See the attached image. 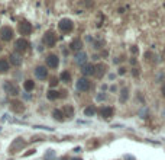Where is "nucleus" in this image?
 <instances>
[{
	"label": "nucleus",
	"mask_w": 165,
	"mask_h": 160,
	"mask_svg": "<svg viewBox=\"0 0 165 160\" xmlns=\"http://www.w3.org/2000/svg\"><path fill=\"white\" fill-rule=\"evenodd\" d=\"M58 28H60V31L61 32H64V34H68V32H71L72 29H74V23H72V20L71 19H61L60 20V23H58Z\"/></svg>",
	"instance_id": "f257e3e1"
},
{
	"label": "nucleus",
	"mask_w": 165,
	"mask_h": 160,
	"mask_svg": "<svg viewBox=\"0 0 165 160\" xmlns=\"http://www.w3.org/2000/svg\"><path fill=\"white\" fill-rule=\"evenodd\" d=\"M42 42H44L47 47H54L55 42H57V35H55L52 31H48V32H45V35L42 36Z\"/></svg>",
	"instance_id": "f03ea898"
},
{
	"label": "nucleus",
	"mask_w": 165,
	"mask_h": 160,
	"mask_svg": "<svg viewBox=\"0 0 165 160\" xmlns=\"http://www.w3.org/2000/svg\"><path fill=\"white\" fill-rule=\"evenodd\" d=\"M0 38L3 41H10L13 38V29L10 26H3L0 29Z\"/></svg>",
	"instance_id": "7ed1b4c3"
},
{
	"label": "nucleus",
	"mask_w": 165,
	"mask_h": 160,
	"mask_svg": "<svg viewBox=\"0 0 165 160\" xmlns=\"http://www.w3.org/2000/svg\"><path fill=\"white\" fill-rule=\"evenodd\" d=\"M90 86H91V83H90V80L87 77H81L77 82V89L80 90V92H87V90L90 89Z\"/></svg>",
	"instance_id": "20e7f679"
},
{
	"label": "nucleus",
	"mask_w": 165,
	"mask_h": 160,
	"mask_svg": "<svg viewBox=\"0 0 165 160\" xmlns=\"http://www.w3.org/2000/svg\"><path fill=\"white\" fill-rule=\"evenodd\" d=\"M19 32H20L22 35H29V34L32 32V25H31L29 22H26V20H22V22L19 23Z\"/></svg>",
	"instance_id": "39448f33"
},
{
	"label": "nucleus",
	"mask_w": 165,
	"mask_h": 160,
	"mask_svg": "<svg viewBox=\"0 0 165 160\" xmlns=\"http://www.w3.org/2000/svg\"><path fill=\"white\" fill-rule=\"evenodd\" d=\"M28 47H29V42H28L26 39H23V38L17 39L16 42H15V48H16V51H19V53L26 51V50H28Z\"/></svg>",
	"instance_id": "423d86ee"
},
{
	"label": "nucleus",
	"mask_w": 165,
	"mask_h": 160,
	"mask_svg": "<svg viewBox=\"0 0 165 160\" xmlns=\"http://www.w3.org/2000/svg\"><path fill=\"white\" fill-rule=\"evenodd\" d=\"M47 64H48V67H51V69H57L60 66V58L55 54H50L47 57Z\"/></svg>",
	"instance_id": "0eeeda50"
},
{
	"label": "nucleus",
	"mask_w": 165,
	"mask_h": 160,
	"mask_svg": "<svg viewBox=\"0 0 165 160\" xmlns=\"http://www.w3.org/2000/svg\"><path fill=\"white\" fill-rule=\"evenodd\" d=\"M35 74H36V77H38V79L45 80V79L48 77V70H47L44 66H38V67L35 69Z\"/></svg>",
	"instance_id": "6e6552de"
},
{
	"label": "nucleus",
	"mask_w": 165,
	"mask_h": 160,
	"mask_svg": "<svg viewBox=\"0 0 165 160\" xmlns=\"http://www.w3.org/2000/svg\"><path fill=\"white\" fill-rule=\"evenodd\" d=\"M10 109H12L13 112H16V114H20V112L25 111V106H23V104L19 102V101H12V102H10Z\"/></svg>",
	"instance_id": "1a4fd4ad"
},
{
	"label": "nucleus",
	"mask_w": 165,
	"mask_h": 160,
	"mask_svg": "<svg viewBox=\"0 0 165 160\" xmlns=\"http://www.w3.org/2000/svg\"><path fill=\"white\" fill-rule=\"evenodd\" d=\"M25 146V141H22V138H17L13 141V144L10 146V153H17L22 147Z\"/></svg>",
	"instance_id": "9d476101"
},
{
	"label": "nucleus",
	"mask_w": 165,
	"mask_h": 160,
	"mask_svg": "<svg viewBox=\"0 0 165 160\" xmlns=\"http://www.w3.org/2000/svg\"><path fill=\"white\" fill-rule=\"evenodd\" d=\"M4 89H6V92H7L9 95H13V96H16L17 93H19L17 86L16 85H13V83H10V82H7V83L4 85Z\"/></svg>",
	"instance_id": "9b49d317"
},
{
	"label": "nucleus",
	"mask_w": 165,
	"mask_h": 160,
	"mask_svg": "<svg viewBox=\"0 0 165 160\" xmlns=\"http://www.w3.org/2000/svg\"><path fill=\"white\" fill-rule=\"evenodd\" d=\"M113 112H115V111H113L112 106H103L100 109V115H101L103 118H106V119L110 118V117H113Z\"/></svg>",
	"instance_id": "f8f14e48"
},
{
	"label": "nucleus",
	"mask_w": 165,
	"mask_h": 160,
	"mask_svg": "<svg viewBox=\"0 0 165 160\" xmlns=\"http://www.w3.org/2000/svg\"><path fill=\"white\" fill-rule=\"evenodd\" d=\"M82 74L84 76H90V74H96V66H93V64H85L84 67H82Z\"/></svg>",
	"instance_id": "ddd939ff"
},
{
	"label": "nucleus",
	"mask_w": 165,
	"mask_h": 160,
	"mask_svg": "<svg viewBox=\"0 0 165 160\" xmlns=\"http://www.w3.org/2000/svg\"><path fill=\"white\" fill-rule=\"evenodd\" d=\"M70 48H71V50H74V51H78V50H81V48H82L81 39H80V38H77V39L71 41V44H70Z\"/></svg>",
	"instance_id": "4468645a"
},
{
	"label": "nucleus",
	"mask_w": 165,
	"mask_h": 160,
	"mask_svg": "<svg viewBox=\"0 0 165 160\" xmlns=\"http://www.w3.org/2000/svg\"><path fill=\"white\" fill-rule=\"evenodd\" d=\"M9 61L6 58H0V73H7L9 71Z\"/></svg>",
	"instance_id": "2eb2a0df"
},
{
	"label": "nucleus",
	"mask_w": 165,
	"mask_h": 160,
	"mask_svg": "<svg viewBox=\"0 0 165 160\" xmlns=\"http://www.w3.org/2000/svg\"><path fill=\"white\" fill-rule=\"evenodd\" d=\"M52 117H54V119L55 121H64L65 118H64V114H62V111H60V109H55L54 112H52Z\"/></svg>",
	"instance_id": "dca6fc26"
},
{
	"label": "nucleus",
	"mask_w": 165,
	"mask_h": 160,
	"mask_svg": "<svg viewBox=\"0 0 165 160\" xmlns=\"http://www.w3.org/2000/svg\"><path fill=\"white\" fill-rule=\"evenodd\" d=\"M23 89L26 90V92H31V90L35 89V83H33V80H26V82L23 83Z\"/></svg>",
	"instance_id": "f3484780"
},
{
	"label": "nucleus",
	"mask_w": 165,
	"mask_h": 160,
	"mask_svg": "<svg viewBox=\"0 0 165 160\" xmlns=\"http://www.w3.org/2000/svg\"><path fill=\"white\" fill-rule=\"evenodd\" d=\"M9 58H10V63H12L13 66H20V63H22V58H19L16 54H12Z\"/></svg>",
	"instance_id": "a211bd4d"
},
{
	"label": "nucleus",
	"mask_w": 165,
	"mask_h": 160,
	"mask_svg": "<svg viewBox=\"0 0 165 160\" xmlns=\"http://www.w3.org/2000/svg\"><path fill=\"white\" fill-rule=\"evenodd\" d=\"M47 98H48L50 101H55V99L60 98V93H58L57 90H50V92L47 93Z\"/></svg>",
	"instance_id": "6ab92c4d"
},
{
	"label": "nucleus",
	"mask_w": 165,
	"mask_h": 160,
	"mask_svg": "<svg viewBox=\"0 0 165 160\" xmlns=\"http://www.w3.org/2000/svg\"><path fill=\"white\" fill-rule=\"evenodd\" d=\"M94 114H96V108L94 106H87L84 109V115L85 117H93Z\"/></svg>",
	"instance_id": "aec40b11"
},
{
	"label": "nucleus",
	"mask_w": 165,
	"mask_h": 160,
	"mask_svg": "<svg viewBox=\"0 0 165 160\" xmlns=\"http://www.w3.org/2000/svg\"><path fill=\"white\" fill-rule=\"evenodd\" d=\"M96 74L99 76V77H101L103 74H104V71H106V66L104 64H99V66H96Z\"/></svg>",
	"instance_id": "412c9836"
},
{
	"label": "nucleus",
	"mask_w": 165,
	"mask_h": 160,
	"mask_svg": "<svg viewBox=\"0 0 165 160\" xmlns=\"http://www.w3.org/2000/svg\"><path fill=\"white\" fill-rule=\"evenodd\" d=\"M75 58H77V63H80V64H84L85 63V60H87V55L84 53H78L75 55Z\"/></svg>",
	"instance_id": "4be33fe9"
},
{
	"label": "nucleus",
	"mask_w": 165,
	"mask_h": 160,
	"mask_svg": "<svg viewBox=\"0 0 165 160\" xmlns=\"http://www.w3.org/2000/svg\"><path fill=\"white\" fill-rule=\"evenodd\" d=\"M61 80L68 83V82L71 80V74H70L68 71H62V73H61Z\"/></svg>",
	"instance_id": "5701e85b"
},
{
	"label": "nucleus",
	"mask_w": 165,
	"mask_h": 160,
	"mask_svg": "<svg viewBox=\"0 0 165 160\" xmlns=\"http://www.w3.org/2000/svg\"><path fill=\"white\" fill-rule=\"evenodd\" d=\"M120 93H122V95H120V101H122V102H125V101L129 98V90H128V89H123L122 92H120Z\"/></svg>",
	"instance_id": "b1692460"
},
{
	"label": "nucleus",
	"mask_w": 165,
	"mask_h": 160,
	"mask_svg": "<svg viewBox=\"0 0 165 160\" xmlns=\"http://www.w3.org/2000/svg\"><path fill=\"white\" fill-rule=\"evenodd\" d=\"M65 114L68 115V118H71V117H72V114H74V109H72L71 106H67L65 108Z\"/></svg>",
	"instance_id": "393cba45"
},
{
	"label": "nucleus",
	"mask_w": 165,
	"mask_h": 160,
	"mask_svg": "<svg viewBox=\"0 0 165 160\" xmlns=\"http://www.w3.org/2000/svg\"><path fill=\"white\" fill-rule=\"evenodd\" d=\"M57 83H58V79H57V77H52V79H51V86H55Z\"/></svg>",
	"instance_id": "a878e982"
},
{
	"label": "nucleus",
	"mask_w": 165,
	"mask_h": 160,
	"mask_svg": "<svg viewBox=\"0 0 165 160\" xmlns=\"http://www.w3.org/2000/svg\"><path fill=\"white\" fill-rule=\"evenodd\" d=\"M131 51H132L133 54H136L138 53V48H136V47H133V48H131Z\"/></svg>",
	"instance_id": "bb28decb"
},
{
	"label": "nucleus",
	"mask_w": 165,
	"mask_h": 160,
	"mask_svg": "<svg viewBox=\"0 0 165 160\" xmlns=\"http://www.w3.org/2000/svg\"><path fill=\"white\" fill-rule=\"evenodd\" d=\"M119 74H125V69H123V67L119 69Z\"/></svg>",
	"instance_id": "cd10ccee"
},
{
	"label": "nucleus",
	"mask_w": 165,
	"mask_h": 160,
	"mask_svg": "<svg viewBox=\"0 0 165 160\" xmlns=\"http://www.w3.org/2000/svg\"><path fill=\"white\" fill-rule=\"evenodd\" d=\"M161 90H162V95H164V96H165V83H164V85H162V89H161Z\"/></svg>",
	"instance_id": "c85d7f7f"
},
{
	"label": "nucleus",
	"mask_w": 165,
	"mask_h": 160,
	"mask_svg": "<svg viewBox=\"0 0 165 160\" xmlns=\"http://www.w3.org/2000/svg\"><path fill=\"white\" fill-rule=\"evenodd\" d=\"M72 160H81V159H72Z\"/></svg>",
	"instance_id": "c756f323"
}]
</instances>
